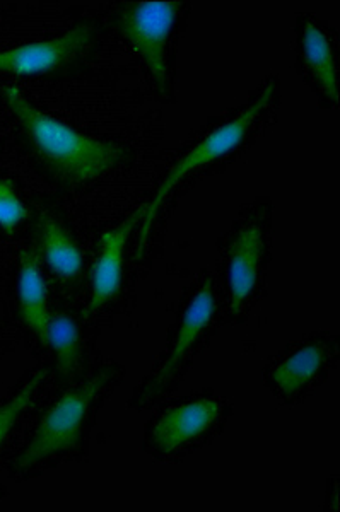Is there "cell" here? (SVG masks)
Segmentation results:
<instances>
[{"label": "cell", "mask_w": 340, "mask_h": 512, "mask_svg": "<svg viewBox=\"0 0 340 512\" xmlns=\"http://www.w3.org/2000/svg\"><path fill=\"white\" fill-rule=\"evenodd\" d=\"M30 217V210L19 198L11 180L0 178V229L6 233L16 231Z\"/></svg>", "instance_id": "2e32d148"}, {"label": "cell", "mask_w": 340, "mask_h": 512, "mask_svg": "<svg viewBox=\"0 0 340 512\" xmlns=\"http://www.w3.org/2000/svg\"><path fill=\"white\" fill-rule=\"evenodd\" d=\"M4 101L18 123L31 161L42 175L65 190L89 187L124 164L132 163L129 146L79 134L57 118L38 110L18 86L4 88Z\"/></svg>", "instance_id": "3957f363"}, {"label": "cell", "mask_w": 340, "mask_h": 512, "mask_svg": "<svg viewBox=\"0 0 340 512\" xmlns=\"http://www.w3.org/2000/svg\"><path fill=\"white\" fill-rule=\"evenodd\" d=\"M274 204L258 197L243 205L219 241L216 287L223 320L247 323L264 296L272 262Z\"/></svg>", "instance_id": "277c9868"}, {"label": "cell", "mask_w": 340, "mask_h": 512, "mask_svg": "<svg viewBox=\"0 0 340 512\" xmlns=\"http://www.w3.org/2000/svg\"><path fill=\"white\" fill-rule=\"evenodd\" d=\"M52 371L53 367L50 364L36 367L19 383L18 388L12 391L11 395L0 398V460L4 458L14 432L35 402L43 384L47 383Z\"/></svg>", "instance_id": "5bb4252c"}, {"label": "cell", "mask_w": 340, "mask_h": 512, "mask_svg": "<svg viewBox=\"0 0 340 512\" xmlns=\"http://www.w3.org/2000/svg\"><path fill=\"white\" fill-rule=\"evenodd\" d=\"M100 38V26L94 21L79 24L52 40L0 52V72L16 76L55 74L88 60Z\"/></svg>", "instance_id": "30bf717a"}, {"label": "cell", "mask_w": 340, "mask_h": 512, "mask_svg": "<svg viewBox=\"0 0 340 512\" xmlns=\"http://www.w3.org/2000/svg\"><path fill=\"white\" fill-rule=\"evenodd\" d=\"M125 373L122 364L103 362L83 378L71 381L43 410L23 446L7 463L9 477L26 482L67 461L83 460L96 417L124 381Z\"/></svg>", "instance_id": "6da1fadb"}, {"label": "cell", "mask_w": 340, "mask_h": 512, "mask_svg": "<svg viewBox=\"0 0 340 512\" xmlns=\"http://www.w3.org/2000/svg\"><path fill=\"white\" fill-rule=\"evenodd\" d=\"M188 2H118L112 21L118 38L134 53L149 86L159 98L173 101L178 43L187 28Z\"/></svg>", "instance_id": "8992f818"}, {"label": "cell", "mask_w": 340, "mask_h": 512, "mask_svg": "<svg viewBox=\"0 0 340 512\" xmlns=\"http://www.w3.org/2000/svg\"><path fill=\"white\" fill-rule=\"evenodd\" d=\"M38 241L43 260L53 275L60 280H76L83 272V253L77 246L76 239L67 231V227L50 216L43 214L38 222Z\"/></svg>", "instance_id": "4fadbf2b"}, {"label": "cell", "mask_w": 340, "mask_h": 512, "mask_svg": "<svg viewBox=\"0 0 340 512\" xmlns=\"http://www.w3.org/2000/svg\"><path fill=\"white\" fill-rule=\"evenodd\" d=\"M279 108L281 81L279 76H269L243 105L207 123L204 132L195 135L166 171L163 180L159 181L153 198L146 202L139 227L137 255H144L147 239L151 236L159 212L178 192V188L235 163L267 132V128L276 120Z\"/></svg>", "instance_id": "7a4b0ae2"}, {"label": "cell", "mask_w": 340, "mask_h": 512, "mask_svg": "<svg viewBox=\"0 0 340 512\" xmlns=\"http://www.w3.org/2000/svg\"><path fill=\"white\" fill-rule=\"evenodd\" d=\"M47 347L55 352V367L60 378L69 383L77 379L83 361V340L79 326L72 316L65 313L50 315Z\"/></svg>", "instance_id": "9a60e30c"}, {"label": "cell", "mask_w": 340, "mask_h": 512, "mask_svg": "<svg viewBox=\"0 0 340 512\" xmlns=\"http://www.w3.org/2000/svg\"><path fill=\"white\" fill-rule=\"evenodd\" d=\"M19 313L24 325L35 333L38 340L47 347L48 323H50V309H48L47 282L40 270L38 256L33 251H24L19 263L18 279Z\"/></svg>", "instance_id": "7c38bea8"}, {"label": "cell", "mask_w": 340, "mask_h": 512, "mask_svg": "<svg viewBox=\"0 0 340 512\" xmlns=\"http://www.w3.org/2000/svg\"><path fill=\"white\" fill-rule=\"evenodd\" d=\"M223 311L217 294L216 279L204 270L194 284L183 292L175 321L168 332L165 350L153 369L130 396L132 410H151L175 393L195 361L206 352L216 335Z\"/></svg>", "instance_id": "5b68a950"}, {"label": "cell", "mask_w": 340, "mask_h": 512, "mask_svg": "<svg viewBox=\"0 0 340 512\" xmlns=\"http://www.w3.org/2000/svg\"><path fill=\"white\" fill-rule=\"evenodd\" d=\"M339 359V335L308 333L269 357L262 369V381L282 405L296 407L329 381Z\"/></svg>", "instance_id": "ba28073f"}, {"label": "cell", "mask_w": 340, "mask_h": 512, "mask_svg": "<svg viewBox=\"0 0 340 512\" xmlns=\"http://www.w3.org/2000/svg\"><path fill=\"white\" fill-rule=\"evenodd\" d=\"M339 35L313 12H299L294 21L296 72L325 110L339 106Z\"/></svg>", "instance_id": "9c48e42d"}, {"label": "cell", "mask_w": 340, "mask_h": 512, "mask_svg": "<svg viewBox=\"0 0 340 512\" xmlns=\"http://www.w3.org/2000/svg\"><path fill=\"white\" fill-rule=\"evenodd\" d=\"M153 410L142 451L159 463H180L214 443L235 414L233 405L212 390L173 398Z\"/></svg>", "instance_id": "52a82bcc"}, {"label": "cell", "mask_w": 340, "mask_h": 512, "mask_svg": "<svg viewBox=\"0 0 340 512\" xmlns=\"http://www.w3.org/2000/svg\"><path fill=\"white\" fill-rule=\"evenodd\" d=\"M144 210L146 204L139 205L124 221L118 222L117 226L101 236L91 268V296L86 308V320L103 313L120 294L130 238L137 226L141 227Z\"/></svg>", "instance_id": "8fae6325"}]
</instances>
